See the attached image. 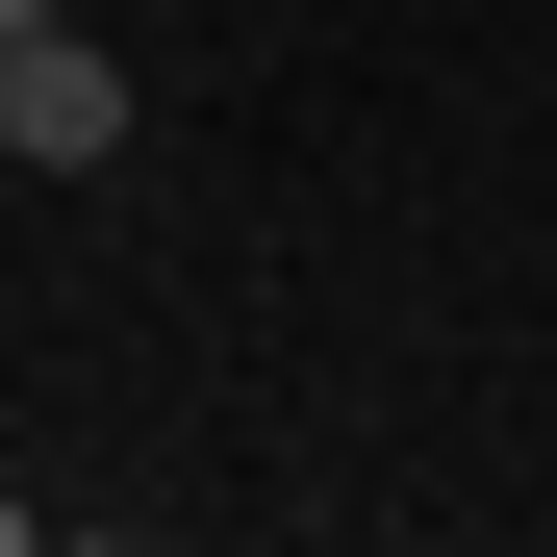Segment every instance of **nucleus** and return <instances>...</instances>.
<instances>
[{
	"instance_id": "nucleus-2",
	"label": "nucleus",
	"mask_w": 557,
	"mask_h": 557,
	"mask_svg": "<svg viewBox=\"0 0 557 557\" xmlns=\"http://www.w3.org/2000/svg\"><path fill=\"white\" fill-rule=\"evenodd\" d=\"M26 26H76V0H0V51H26Z\"/></svg>"
},
{
	"instance_id": "nucleus-1",
	"label": "nucleus",
	"mask_w": 557,
	"mask_h": 557,
	"mask_svg": "<svg viewBox=\"0 0 557 557\" xmlns=\"http://www.w3.org/2000/svg\"><path fill=\"white\" fill-rule=\"evenodd\" d=\"M0 152H26V177H102L127 152V51L102 26H26V51H0Z\"/></svg>"
}]
</instances>
